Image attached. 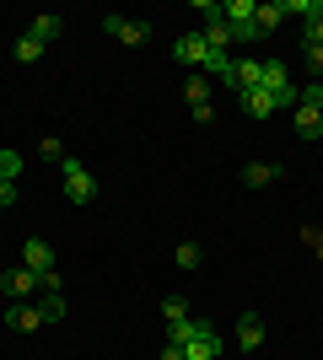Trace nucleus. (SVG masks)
Returning <instances> with one entry per match:
<instances>
[{
    "label": "nucleus",
    "mask_w": 323,
    "mask_h": 360,
    "mask_svg": "<svg viewBox=\"0 0 323 360\" xmlns=\"http://www.w3.org/2000/svg\"><path fill=\"white\" fill-rule=\"evenodd\" d=\"M184 97H189L194 124H210V119H215V108H210V81H205V75H189V81H184Z\"/></svg>",
    "instance_id": "5"
},
{
    "label": "nucleus",
    "mask_w": 323,
    "mask_h": 360,
    "mask_svg": "<svg viewBox=\"0 0 323 360\" xmlns=\"http://www.w3.org/2000/svg\"><path fill=\"white\" fill-rule=\"evenodd\" d=\"M302 44H323V16H312V22H302Z\"/></svg>",
    "instance_id": "27"
},
{
    "label": "nucleus",
    "mask_w": 323,
    "mask_h": 360,
    "mask_svg": "<svg viewBox=\"0 0 323 360\" xmlns=\"http://www.w3.org/2000/svg\"><path fill=\"white\" fill-rule=\"evenodd\" d=\"M205 54H210L205 32H178V38H172V60H178V65H189V70H200V65H205Z\"/></svg>",
    "instance_id": "4"
},
{
    "label": "nucleus",
    "mask_w": 323,
    "mask_h": 360,
    "mask_svg": "<svg viewBox=\"0 0 323 360\" xmlns=\"http://www.w3.org/2000/svg\"><path fill=\"white\" fill-rule=\"evenodd\" d=\"M162 317H167V323H184V317H189V301L184 296H167V301H162Z\"/></svg>",
    "instance_id": "24"
},
{
    "label": "nucleus",
    "mask_w": 323,
    "mask_h": 360,
    "mask_svg": "<svg viewBox=\"0 0 323 360\" xmlns=\"http://www.w3.org/2000/svg\"><path fill=\"white\" fill-rule=\"evenodd\" d=\"M205 70H210L215 81H232V54L227 49H210V54H205Z\"/></svg>",
    "instance_id": "16"
},
{
    "label": "nucleus",
    "mask_w": 323,
    "mask_h": 360,
    "mask_svg": "<svg viewBox=\"0 0 323 360\" xmlns=\"http://www.w3.org/2000/svg\"><path fill=\"white\" fill-rule=\"evenodd\" d=\"M184 360H221V333L210 323H194V333H189V345H184Z\"/></svg>",
    "instance_id": "3"
},
{
    "label": "nucleus",
    "mask_w": 323,
    "mask_h": 360,
    "mask_svg": "<svg viewBox=\"0 0 323 360\" xmlns=\"http://www.w3.org/2000/svg\"><path fill=\"white\" fill-rule=\"evenodd\" d=\"M205 44L232 54V27H227V16H205Z\"/></svg>",
    "instance_id": "13"
},
{
    "label": "nucleus",
    "mask_w": 323,
    "mask_h": 360,
    "mask_svg": "<svg viewBox=\"0 0 323 360\" xmlns=\"http://www.w3.org/2000/svg\"><path fill=\"white\" fill-rule=\"evenodd\" d=\"M16 205V183H0V210H11Z\"/></svg>",
    "instance_id": "28"
},
{
    "label": "nucleus",
    "mask_w": 323,
    "mask_h": 360,
    "mask_svg": "<svg viewBox=\"0 0 323 360\" xmlns=\"http://www.w3.org/2000/svg\"><path fill=\"white\" fill-rule=\"evenodd\" d=\"M291 124L302 140H323V113H308V108H291Z\"/></svg>",
    "instance_id": "12"
},
{
    "label": "nucleus",
    "mask_w": 323,
    "mask_h": 360,
    "mask_svg": "<svg viewBox=\"0 0 323 360\" xmlns=\"http://www.w3.org/2000/svg\"><path fill=\"white\" fill-rule=\"evenodd\" d=\"M189 333H194V317H184V323H167V345H189Z\"/></svg>",
    "instance_id": "25"
},
{
    "label": "nucleus",
    "mask_w": 323,
    "mask_h": 360,
    "mask_svg": "<svg viewBox=\"0 0 323 360\" xmlns=\"http://www.w3.org/2000/svg\"><path fill=\"white\" fill-rule=\"evenodd\" d=\"M22 264L44 280V274H54V248H49L44 237H27V242H22Z\"/></svg>",
    "instance_id": "6"
},
{
    "label": "nucleus",
    "mask_w": 323,
    "mask_h": 360,
    "mask_svg": "<svg viewBox=\"0 0 323 360\" xmlns=\"http://www.w3.org/2000/svg\"><path fill=\"white\" fill-rule=\"evenodd\" d=\"M11 60H16V65H32V60H44V44H38L32 32H22V38L11 44Z\"/></svg>",
    "instance_id": "15"
},
{
    "label": "nucleus",
    "mask_w": 323,
    "mask_h": 360,
    "mask_svg": "<svg viewBox=\"0 0 323 360\" xmlns=\"http://www.w3.org/2000/svg\"><path fill=\"white\" fill-rule=\"evenodd\" d=\"M280 22H286V6H280V0L259 6V27H264V32H270V27H280Z\"/></svg>",
    "instance_id": "22"
},
{
    "label": "nucleus",
    "mask_w": 323,
    "mask_h": 360,
    "mask_svg": "<svg viewBox=\"0 0 323 360\" xmlns=\"http://www.w3.org/2000/svg\"><path fill=\"white\" fill-rule=\"evenodd\" d=\"M280 86H291V75H286L280 60H270V65H264V91H280Z\"/></svg>",
    "instance_id": "19"
},
{
    "label": "nucleus",
    "mask_w": 323,
    "mask_h": 360,
    "mask_svg": "<svg viewBox=\"0 0 323 360\" xmlns=\"http://www.w3.org/2000/svg\"><path fill=\"white\" fill-rule=\"evenodd\" d=\"M103 32L119 38V44H129V49L151 44V22H129V16H103Z\"/></svg>",
    "instance_id": "2"
},
{
    "label": "nucleus",
    "mask_w": 323,
    "mask_h": 360,
    "mask_svg": "<svg viewBox=\"0 0 323 360\" xmlns=\"http://www.w3.org/2000/svg\"><path fill=\"white\" fill-rule=\"evenodd\" d=\"M6 328H11V333H38V328H44V312L27 307V301H11V307H6Z\"/></svg>",
    "instance_id": "8"
},
{
    "label": "nucleus",
    "mask_w": 323,
    "mask_h": 360,
    "mask_svg": "<svg viewBox=\"0 0 323 360\" xmlns=\"http://www.w3.org/2000/svg\"><path fill=\"white\" fill-rule=\"evenodd\" d=\"M60 172H65V194L76 199V205H92V199H97V178H92V167H87V162L65 156Z\"/></svg>",
    "instance_id": "1"
},
{
    "label": "nucleus",
    "mask_w": 323,
    "mask_h": 360,
    "mask_svg": "<svg viewBox=\"0 0 323 360\" xmlns=\"http://www.w3.org/2000/svg\"><path fill=\"white\" fill-rule=\"evenodd\" d=\"M302 54H308V70L323 75V44H302Z\"/></svg>",
    "instance_id": "26"
},
{
    "label": "nucleus",
    "mask_w": 323,
    "mask_h": 360,
    "mask_svg": "<svg viewBox=\"0 0 323 360\" xmlns=\"http://www.w3.org/2000/svg\"><path fill=\"white\" fill-rule=\"evenodd\" d=\"M275 178H280L275 162H248V167H243V183H248V188H270Z\"/></svg>",
    "instance_id": "11"
},
{
    "label": "nucleus",
    "mask_w": 323,
    "mask_h": 360,
    "mask_svg": "<svg viewBox=\"0 0 323 360\" xmlns=\"http://www.w3.org/2000/svg\"><path fill=\"white\" fill-rule=\"evenodd\" d=\"M22 178V150H0V183Z\"/></svg>",
    "instance_id": "18"
},
{
    "label": "nucleus",
    "mask_w": 323,
    "mask_h": 360,
    "mask_svg": "<svg viewBox=\"0 0 323 360\" xmlns=\"http://www.w3.org/2000/svg\"><path fill=\"white\" fill-rule=\"evenodd\" d=\"M296 108H308V113H323V81H312V86H302V97H296Z\"/></svg>",
    "instance_id": "21"
},
{
    "label": "nucleus",
    "mask_w": 323,
    "mask_h": 360,
    "mask_svg": "<svg viewBox=\"0 0 323 360\" xmlns=\"http://www.w3.org/2000/svg\"><path fill=\"white\" fill-rule=\"evenodd\" d=\"M200 264H205L200 242H178V269H200Z\"/></svg>",
    "instance_id": "17"
},
{
    "label": "nucleus",
    "mask_w": 323,
    "mask_h": 360,
    "mask_svg": "<svg viewBox=\"0 0 323 360\" xmlns=\"http://www.w3.org/2000/svg\"><path fill=\"white\" fill-rule=\"evenodd\" d=\"M38 312H44V323H60V317H65V296H60V290H49V296L38 301Z\"/></svg>",
    "instance_id": "20"
},
{
    "label": "nucleus",
    "mask_w": 323,
    "mask_h": 360,
    "mask_svg": "<svg viewBox=\"0 0 323 360\" xmlns=\"http://www.w3.org/2000/svg\"><path fill=\"white\" fill-rule=\"evenodd\" d=\"M162 360H184V345H162Z\"/></svg>",
    "instance_id": "29"
},
{
    "label": "nucleus",
    "mask_w": 323,
    "mask_h": 360,
    "mask_svg": "<svg viewBox=\"0 0 323 360\" xmlns=\"http://www.w3.org/2000/svg\"><path fill=\"white\" fill-rule=\"evenodd\" d=\"M27 32H32V38H38V44L49 49V44H54V38L65 32V22H60L54 11H44V16H32V27H27Z\"/></svg>",
    "instance_id": "10"
},
{
    "label": "nucleus",
    "mask_w": 323,
    "mask_h": 360,
    "mask_svg": "<svg viewBox=\"0 0 323 360\" xmlns=\"http://www.w3.org/2000/svg\"><path fill=\"white\" fill-rule=\"evenodd\" d=\"M0 290H6L11 301H27L32 290H38V274H32L27 264H16V269H6V274H0Z\"/></svg>",
    "instance_id": "7"
},
{
    "label": "nucleus",
    "mask_w": 323,
    "mask_h": 360,
    "mask_svg": "<svg viewBox=\"0 0 323 360\" xmlns=\"http://www.w3.org/2000/svg\"><path fill=\"white\" fill-rule=\"evenodd\" d=\"M38 156H49V162H65V140H60V135H44V140H38Z\"/></svg>",
    "instance_id": "23"
},
{
    "label": "nucleus",
    "mask_w": 323,
    "mask_h": 360,
    "mask_svg": "<svg viewBox=\"0 0 323 360\" xmlns=\"http://www.w3.org/2000/svg\"><path fill=\"white\" fill-rule=\"evenodd\" d=\"M243 113L248 119H270V113H275V103H270V91H243Z\"/></svg>",
    "instance_id": "14"
},
{
    "label": "nucleus",
    "mask_w": 323,
    "mask_h": 360,
    "mask_svg": "<svg viewBox=\"0 0 323 360\" xmlns=\"http://www.w3.org/2000/svg\"><path fill=\"white\" fill-rule=\"evenodd\" d=\"M264 339H270V333H264V317H259V312H248L243 323H237V345H243V349H259Z\"/></svg>",
    "instance_id": "9"
}]
</instances>
